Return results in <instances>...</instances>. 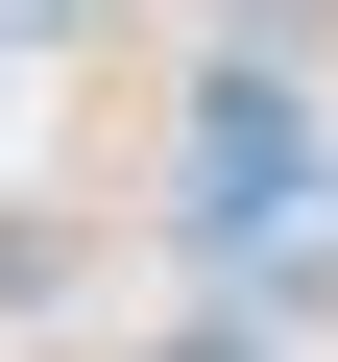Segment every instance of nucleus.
Listing matches in <instances>:
<instances>
[{"label": "nucleus", "mask_w": 338, "mask_h": 362, "mask_svg": "<svg viewBox=\"0 0 338 362\" xmlns=\"http://www.w3.org/2000/svg\"><path fill=\"white\" fill-rule=\"evenodd\" d=\"M73 25H97V0H0V49H73Z\"/></svg>", "instance_id": "7ed1b4c3"}, {"label": "nucleus", "mask_w": 338, "mask_h": 362, "mask_svg": "<svg viewBox=\"0 0 338 362\" xmlns=\"http://www.w3.org/2000/svg\"><path fill=\"white\" fill-rule=\"evenodd\" d=\"M290 169H314L290 73H218V97H194V169H169V242H194V266H242V242L290 218Z\"/></svg>", "instance_id": "f257e3e1"}, {"label": "nucleus", "mask_w": 338, "mask_h": 362, "mask_svg": "<svg viewBox=\"0 0 338 362\" xmlns=\"http://www.w3.org/2000/svg\"><path fill=\"white\" fill-rule=\"evenodd\" d=\"M145 362H290V338H266V314H194V338H145Z\"/></svg>", "instance_id": "f03ea898"}]
</instances>
